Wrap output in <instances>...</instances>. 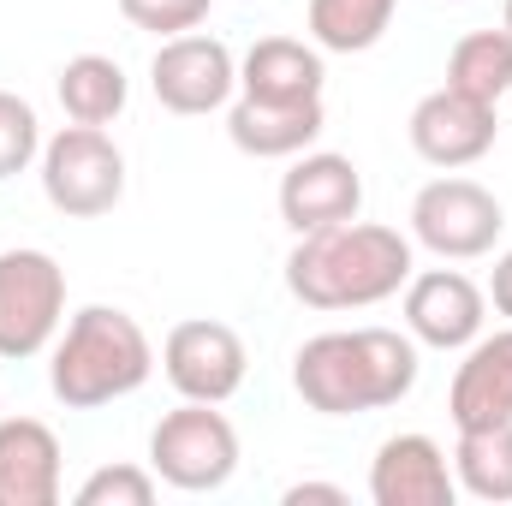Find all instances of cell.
<instances>
[{
  "mask_svg": "<svg viewBox=\"0 0 512 506\" xmlns=\"http://www.w3.org/2000/svg\"><path fill=\"white\" fill-rule=\"evenodd\" d=\"M417 274L411 239L382 221H340L304 233L286 256V292L310 310H370Z\"/></svg>",
  "mask_w": 512,
  "mask_h": 506,
  "instance_id": "cell-1",
  "label": "cell"
},
{
  "mask_svg": "<svg viewBox=\"0 0 512 506\" xmlns=\"http://www.w3.org/2000/svg\"><path fill=\"white\" fill-rule=\"evenodd\" d=\"M292 387L322 417L387 411L417 387V340L399 328H334L298 346Z\"/></svg>",
  "mask_w": 512,
  "mask_h": 506,
  "instance_id": "cell-2",
  "label": "cell"
},
{
  "mask_svg": "<svg viewBox=\"0 0 512 506\" xmlns=\"http://www.w3.org/2000/svg\"><path fill=\"white\" fill-rule=\"evenodd\" d=\"M155 376V346L137 328V316L114 310V304H84L66 334L54 340V364H48V387L66 411H96L137 393Z\"/></svg>",
  "mask_w": 512,
  "mask_h": 506,
  "instance_id": "cell-3",
  "label": "cell"
},
{
  "mask_svg": "<svg viewBox=\"0 0 512 506\" xmlns=\"http://www.w3.org/2000/svg\"><path fill=\"white\" fill-rule=\"evenodd\" d=\"M149 471L179 495H215L239 471V429L227 423V411L185 399L149 429Z\"/></svg>",
  "mask_w": 512,
  "mask_h": 506,
  "instance_id": "cell-4",
  "label": "cell"
},
{
  "mask_svg": "<svg viewBox=\"0 0 512 506\" xmlns=\"http://www.w3.org/2000/svg\"><path fill=\"white\" fill-rule=\"evenodd\" d=\"M42 197L72 215V221H96L108 209H120L126 197V155L102 126H72L54 131L42 143Z\"/></svg>",
  "mask_w": 512,
  "mask_h": 506,
  "instance_id": "cell-5",
  "label": "cell"
},
{
  "mask_svg": "<svg viewBox=\"0 0 512 506\" xmlns=\"http://www.w3.org/2000/svg\"><path fill=\"white\" fill-rule=\"evenodd\" d=\"M507 233V209L489 185L477 179H429L411 197V245L435 251L441 262H477L501 245Z\"/></svg>",
  "mask_w": 512,
  "mask_h": 506,
  "instance_id": "cell-6",
  "label": "cell"
},
{
  "mask_svg": "<svg viewBox=\"0 0 512 506\" xmlns=\"http://www.w3.org/2000/svg\"><path fill=\"white\" fill-rule=\"evenodd\" d=\"M66 322V268L48 251H0V358H36Z\"/></svg>",
  "mask_w": 512,
  "mask_h": 506,
  "instance_id": "cell-7",
  "label": "cell"
},
{
  "mask_svg": "<svg viewBox=\"0 0 512 506\" xmlns=\"http://www.w3.org/2000/svg\"><path fill=\"white\" fill-rule=\"evenodd\" d=\"M149 90H155V102H161L167 114L197 120V114H215V108L233 102V90H239V60H233V48H227L221 36L185 30V36H167V42L155 48V60H149Z\"/></svg>",
  "mask_w": 512,
  "mask_h": 506,
  "instance_id": "cell-8",
  "label": "cell"
},
{
  "mask_svg": "<svg viewBox=\"0 0 512 506\" xmlns=\"http://www.w3.org/2000/svg\"><path fill=\"white\" fill-rule=\"evenodd\" d=\"M251 370V352L239 340V328L191 316L179 328H167L161 340V376L173 381L179 399H203V405H227Z\"/></svg>",
  "mask_w": 512,
  "mask_h": 506,
  "instance_id": "cell-9",
  "label": "cell"
},
{
  "mask_svg": "<svg viewBox=\"0 0 512 506\" xmlns=\"http://www.w3.org/2000/svg\"><path fill=\"white\" fill-rule=\"evenodd\" d=\"M358 209H364V173H358L352 155L304 149L280 173V221L298 239L322 233V227H340V221H358Z\"/></svg>",
  "mask_w": 512,
  "mask_h": 506,
  "instance_id": "cell-10",
  "label": "cell"
},
{
  "mask_svg": "<svg viewBox=\"0 0 512 506\" xmlns=\"http://www.w3.org/2000/svg\"><path fill=\"white\" fill-rule=\"evenodd\" d=\"M489 322V292L459 268H429L405 280V334L435 352H465Z\"/></svg>",
  "mask_w": 512,
  "mask_h": 506,
  "instance_id": "cell-11",
  "label": "cell"
},
{
  "mask_svg": "<svg viewBox=\"0 0 512 506\" xmlns=\"http://www.w3.org/2000/svg\"><path fill=\"white\" fill-rule=\"evenodd\" d=\"M411 149L429 161V167H441V173H453V167H471V161H483L489 149H495V108L489 102H477V96H465V90H429L417 108H411Z\"/></svg>",
  "mask_w": 512,
  "mask_h": 506,
  "instance_id": "cell-12",
  "label": "cell"
},
{
  "mask_svg": "<svg viewBox=\"0 0 512 506\" xmlns=\"http://www.w3.org/2000/svg\"><path fill=\"white\" fill-rule=\"evenodd\" d=\"M370 501L376 506H453L459 501V477L453 459L441 453L435 435H387L370 459Z\"/></svg>",
  "mask_w": 512,
  "mask_h": 506,
  "instance_id": "cell-13",
  "label": "cell"
},
{
  "mask_svg": "<svg viewBox=\"0 0 512 506\" xmlns=\"http://www.w3.org/2000/svg\"><path fill=\"white\" fill-rule=\"evenodd\" d=\"M447 417L453 429L512 423V328L477 334L465 346V364L453 370V387H447Z\"/></svg>",
  "mask_w": 512,
  "mask_h": 506,
  "instance_id": "cell-14",
  "label": "cell"
},
{
  "mask_svg": "<svg viewBox=\"0 0 512 506\" xmlns=\"http://www.w3.org/2000/svg\"><path fill=\"white\" fill-rule=\"evenodd\" d=\"M60 465V435L42 417H0V506H54Z\"/></svg>",
  "mask_w": 512,
  "mask_h": 506,
  "instance_id": "cell-15",
  "label": "cell"
},
{
  "mask_svg": "<svg viewBox=\"0 0 512 506\" xmlns=\"http://www.w3.org/2000/svg\"><path fill=\"white\" fill-rule=\"evenodd\" d=\"M322 126H328L322 96H310V102L239 96V102L227 108V137H233V149H245L256 161H292V155H304V149L322 137Z\"/></svg>",
  "mask_w": 512,
  "mask_h": 506,
  "instance_id": "cell-16",
  "label": "cell"
},
{
  "mask_svg": "<svg viewBox=\"0 0 512 506\" xmlns=\"http://www.w3.org/2000/svg\"><path fill=\"white\" fill-rule=\"evenodd\" d=\"M328 66L316 42L298 36H262L251 42V54L239 60V96H262V102H310L322 96Z\"/></svg>",
  "mask_w": 512,
  "mask_h": 506,
  "instance_id": "cell-17",
  "label": "cell"
},
{
  "mask_svg": "<svg viewBox=\"0 0 512 506\" xmlns=\"http://www.w3.org/2000/svg\"><path fill=\"white\" fill-rule=\"evenodd\" d=\"M54 96H60L66 120H78V126H114L131 102V78H126V66L108 60V54H78V60L60 66Z\"/></svg>",
  "mask_w": 512,
  "mask_h": 506,
  "instance_id": "cell-18",
  "label": "cell"
},
{
  "mask_svg": "<svg viewBox=\"0 0 512 506\" xmlns=\"http://www.w3.org/2000/svg\"><path fill=\"white\" fill-rule=\"evenodd\" d=\"M453 477H459V495L489 501V506H507L512 501V423L459 429Z\"/></svg>",
  "mask_w": 512,
  "mask_h": 506,
  "instance_id": "cell-19",
  "label": "cell"
},
{
  "mask_svg": "<svg viewBox=\"0 0 512 506\" xmlns=\"http://www.w3.org/2000/svg\"><path fill=\"white\" fill-rule=\"evenodd\" d=\"M447 90H465L489 108H501V96H512V30H471L453 42L447 54Z\"/></svg>",
  "mask_w": 512,
  "mask_h": 506,
  "instance_id": "cell-20",
  "label": "cell"
},
{
  "mask_svg": "<svg viewBox=\"0 0 512 506\" xmlns=\"http://www.w3.org/2000/svg\"><path fill=\"white\" fill-rule=\"evenodd\" d=\"M393 12H399V0H310L304 24L322 54H364L387 36Z\"/></svg>",
  "mask_w": 512,
  "mask_h": 506,
  "instance_id": "cell-21",
  "label": "cell"
},
{
  "mask_svg": "<svg viewBox=\"0 0 512 506\" xmlns=\"http://www.w3.org/2000/svg\"><path fill=\"white\" fill-rule=\"evenodd\" d=\"M30 161H42V120L24 96L0 90V179H18Z\"/></svg>",
  "mask_w": 512,
  "mask_h": 506,
  "instance_id": "cell-22",
  "label": "cell"
},
{
  "mask_svg": "<svg viewBox=\"0 0 512 506\" xmlns=\"http://www.w3.org/2000/svg\"><path fill=\"white\" fill-rule=\"evenodd\" d=\"M155 489H161V477L143 465H102L78 483V506H149Z\"/></svg>",
  "mask_w": 512,
  "mask_h": 506,
  "instance_id": "cell-23",
  "label": "cell"
},
{
  "mask_svg": "<svg viewBox=\"0 0 512 506\" xmlns=\"http://www.w3.org/2000/svg\"><path fill=\"white\" fill-rule=\"evenodd\" d=\"M209 6L215 0H120V12H126V24L137 30H149V36H185V30H197L203 18H209Z\"/></svg>",
  "mask_w": 512,
  "mask_h": 506,
  "instance_id": "cell-24",
  "label": "cell"
},
{
  "mask_svg": "<svg viewBox=\"0 0 512 506\" xmlns=\"http://www.w3.org/2000/svg\"><path fill=\"white\" fill-rule=\"evenodd\" d=\"M280 501H286V506H304V501H328V506H346V501H352V495H346L340 483H292V489H286Z\"/></svg>",
  "mask_w": 512,
  "mask_h": 506,
  "instance_id": "cell-25",
  "label": "cell"
},
{
  "mask_svg": "<svg viewBox=\"0 0 512 506\" xmlns=\"http://www.w3.org/2000/svg\"><path fill=\"white\" fill-rule=\"evenodd\" d=\"M489 304L512 322V251L495 256V274H489Z\"/></svg>",
  "mask_w": 512,
  "mask_h": 506,
  "instance_id": "cell-26",
  "label": "cell"
},
{
  "mask_svg": "<svg viewBox=\"0 0 512 506\" xmlns=\"http://www.w3.org/2000/svg\"><path fill=\"white\" fill-rule=\"evenodd\" d=\"M501 24H507V30H512V0H507V18H501Z\"/></svg>",
  "mask_w": 512,
  "mask_h": 506,
  "instance_id": "cell-27",
  "label": "cell"
}]
</instances>
